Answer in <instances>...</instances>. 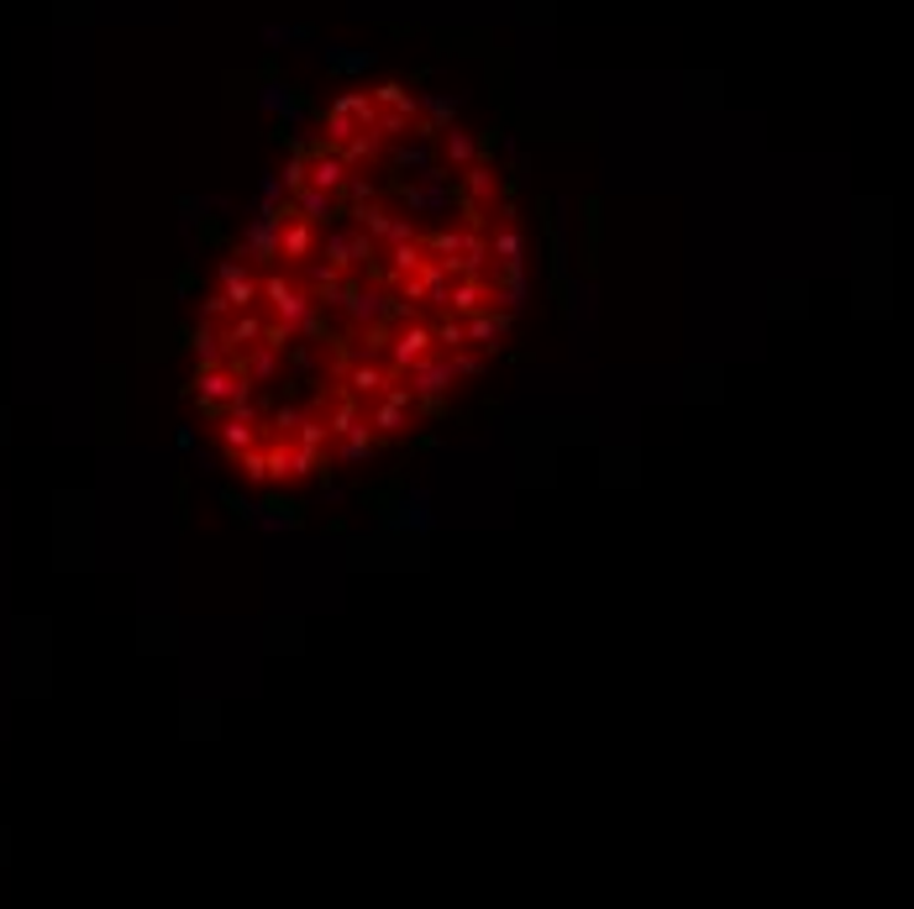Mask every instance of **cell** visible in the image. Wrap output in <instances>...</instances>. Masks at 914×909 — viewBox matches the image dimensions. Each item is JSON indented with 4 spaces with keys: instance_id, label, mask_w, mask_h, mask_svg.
Here are the masks:
<instances>
[{
    "instance_id": "obj_1",
    "label": "cell",
    "mask_w": 914,
    "mask_h": 909,
    "mask_svg": "<svg viewBox=\"0 0 914 909\" xmlns=\"http://www.w3.org/2000/svg\"><path fill=\"white\" fill-rule=\"evenodd\" d=\"M415 421H421V400H415V390L405 379H394L379 400H368V426L379 431L383 442H389V437H405Z\"/></svg>"
},
{
    "instance_id": "obj_2",
    "label": "cell",
    "mask_w": 914,
    "mask_h": 909,
    "mask_svg": "<svg viewBox=\"0 0 914 909\" xmlns=\"http://www.w3.org/2000/svg\"><path fill=\"white\" fill-rule=\"evenodd\" d=\"M264 305L273 321H290V327H305L321 305H316V295H310V284L305 279H290V273H268L264 279Z\"/></svg>"
},
{
    "instance_id": "obj_3",
    "label": "cell",
    "mask_w": 914,
    "mask_h": 909,
    "mask_svg": "<svg viewBox=\"0 0 914 909\" xmlns=\"http://www.w3.org/2000/svg\"><path fill=\"white\" fill-rule=\"evenodd\" d=\"M431 353H437V332H431V321L411 316V321H400V327H394L383 364H389V373H394V379H405V373H411L415 364H426Z\"/></svg>"
},
{
    "instance_id": "obj_4",
    "label": "cell",
    "mask_w": 914,
    "mask_h": 909,
    "mask_svg": "<svg viewBox=\"0 0 914 909\" xmlns=\"http://www.w3.org/2000/svg\"><path fill=\"white\" fill-rule=\"evenodd\" d=\"M405 384H411L415 400H421V416H442V410H447V390L458 384L452 358H447V353H431L426 364H415L411 373H405Z\"/></svg>"
},
{
    "instance_id": "obj_5",
    "label": "cell",
    "mask_w": 914,
    "mask_h": 909,
    "mask_svg": "<svg viewBox=\"0 0 914 909\" xmlns=\"http://www.w3.org/2000/svg\"><path fill=\"white\" fill-rule=\"evenodd\" d=\"M394 290H400V300L411 305H431V310H447V290H452V269L447 263H437V258H426L415 273H405V279H394Z\"/></svg>"
},
{
    "instance_id": "obj_6",
    "label": "cell",
    "mask_w": 914,
    "mask_h": 909,
    "mask_svg": "<svg viewBox=\"0 0 914 909\" xmlns=\"http://www.w3.org/2000/svg\"><path fill=\"white\" fill-rule=\"evenodd\" d=\"M242 390V373L232 364H210V368H195V405L206 416H227L232 410V394Z\"/></svg>"
},
{
    "instance_id": "obj_7",
    "label": "cell",
    "mask_w": 914,
    "mask_h": 909,
    "mask_svg": "<svg viewBox=\"0 0 914 909\" xmlns=\"http://www.w3.org/2000/svg\"><path fill=\"white\" fill-rule=\"evenodd\" d=\"M348 221H357V226H363V232H368V237H374L379 247L415 237L411 211H394L389 200H374V206H363V211H348Z\"/></svg>"
},
{
    "instance_id": "obj_8",
    "label": "cell",
    "mask_w": 914,
    "mask_h": 909,
    "mask_svg": "<svg viewBox=\"0 0 914 909\" xmlns=\"http://www.w3.org/2000/svg\"><path fill=\"white\" fill-rule=\"evenodd\" d=\"M284 206H290V200H284ZM284 206H264V211L247 221V232H242V258H253V263H264V269L279 263V221H284Z\"/></svg>"
},
{
    "instance_id": "obj_9",
    "label": "cell",
    "mask_w": 914,
    "mask_h": 909,
    "mask_svg": "<svg viewBox=\"0 0 914 909\" xmlns=\"http://www.w3.org/2000/svg\"><path fill=\"white\" fill-rule=\"evenodd\" d=\"M316 253H321V226L284 206V221H279V263H310Z\"/></svg>"
},
{
    "instance_id": "obj_10",
    "label": "cell",
    "mask_w": 914,
    "mask_h": 909,
    "mask_svg": "<svg viewBox=\"0 0 914 909\" xmlns=\"http://www.w3.org/2000/svg\"><path fill=\"white\" fill-rule=\"evenodd\" d=\"M500 195H504V184H500V174H495V163H468L463 174H458V206H478V211H495L500 206Z\"/></svg>"
},
{
    "instance_id": "obj_11",
    "label": "cell",
    "mask_w": 914,
    "mask_h": 909,
    "mask_svg": "<svg viewBox=\"0 0 914 909\" xmlns=\"http://www.w3.org/2000/svg\"><path fill=\"white\" fill-rule=\"evenodd\" d=\"M216 290H221L236 310H258V305H264V279H253V269H247L242 258H227V263L216 269Z\"/></svg>"
},
{
    "instance_id": "obj_12",
    "label": "cell",
    "mask_w": 914,
    "mask_h": 909,
    "mask_svg": "<svg viewBox=\"0 0 914 909\" xmlns=\"http://www.w3.org/2000/svg\"><path fill=\"white\" fill-rule=\"evenodd\" d=\"M290 211H300L305 221H316V226H337V221H348V200L342 195H331V189H321V184H305V189H295L290 195Z\"/></svg>"
},
{
    "instance_id": "obj_13",
    "label": "cell",
    "mask_w": 914,
    "mask_h": 909,
    "mask_svg": "<svg viewBox=\"0 0 914 909\" xmlns=\"http://www.w3.org/2000/svg\"><path fill=\"white\" fill-rule=\"evenodd\" d=\"M510 327H515V316H510L504 305H484V310H473L468 316V347H478V353H500Z\"/></svg>"
},
{
    "instance_id": "obj_14",
    "label": "cell",
    "mask_w": 914,
    "mask_h": 909,
    "mask_svg": "<svg viewBox=\"0 0 914 909\" xmlns=\"http://www.w3.org/2000/svg\"><path fill=\"white\" fill-rule=\"evenodd\" d=\"M389 384H394V373H389L383 358H357V364L342 373V390H353L363 405H368V400H379Z\"/></svg>"
},
{
    "instance_id": "obj_15",
    "label": "cell",
    "mask_w": 914,
    "mask_h": 909,
    "mask_svg": "<svg viewBox=\"0 0 914 909\" xmlns=\"http://www.w3.org/2000/svg\"><path fill=\"white\" fill-rule=\"evenodd\" d=\"M489 300H495V290H489L484 273H452V290H447V310H452V316L468 321L473 310H484Z\"/></svg>"
},
{
    "instance_id": "obj_16",
    "label": "cell",
    "mask_w": 914,
    "mask_h": 909,
    "mask_svg": "<svg viewBox=\"0 0 914 909\" xmlns=\"http://www.w3.org/2000/svg\"><path fill=\"white\" fill-rule=\"evenodd\" d=\"M264 316L258 310H232V321L221 327V342H227V358H236V353H247V347H258L264 342Z\"/></svg>"
},
{
    "instance_id": "obj_17",
    "label": "cell",
    "mask_w": 914,
    "mask_h": 909,
    "mask_svg": "<svg viewBox=\"0 0 914 909\" xmlns=\"http://www.w3.org/2000/svg\"><path fill=\"white\" fill-rule=\"evenodd\" d=\"M379 442H383V437L368 426V416H363L348 437H337V442H331V457H337V463H368V457L379 453Z\"/></svg>"
},
{
    "instance_id": "obj_18",
    "label": "cell",
    "mask_w": 914,
    "mask_h": 909,
    "mask_svg": "<svg viewBox=\"0 0 914 909\" xmlns=\"http://www.w3.org/2000/svg\"><path fill=\"white\" fill-rule=\"evenodd\" d=\"M227 364L242 373V379H253V384H268L273 373H279V364H284V353L279 347H268V342H258V347H247V353H236V358H227Z\"/></svg>"
},
{
    "instance_id": "obj_19",
    "label": "cell",
    "mask_w": 914,
    "mask_h": 909,
    "mask_svg": "<svg viewBox=\"0 0 914 909\" xmlns=\"http://www.w3.org/2000/svg\"><path fill=\"white\" fill-rule=\"evenodd\" d=\"M437 158H442L452 174H463L468 163H478V158H484V148H478V137H473V132H463V126L452 122L442 132V152H437Z\"/></svg>"
},
{
    "instance_id": "obj_20",
    "label": "cell",
    "mask_w": 914,
    "mask_h": 909,
    "mask_svg": "<svg viewBox=\"0 0 914 909\" xmlns=\"http://www.w3.org/2000/svg\"><path fill=\"white\" fill-rule=\"evenodd\" d=\"M489 253L500 258V269H521V258H526V243H521V226H515V216H504L500 226L489 232Z\"/></svg>"
},
{
    "instance_id": "obj_21",
    "label": "cell",
    "mask_w": 914,
    "mask_h": 909,
    "mask_svg": "<svg viewBox=\"0 0 914 909\" xmlns=\"http://www.w3.org/2000/svg\"><path fill=\"white\" fill-rule=\"evenodd\" d=\"M258 442H264L258 416H227V421H221V447H227V457H242L247 447H258Z\"/></svg>"
},
{
    "instance_id": "obj_22",
    "label": "cell",
    "mask_w": 914,
    "mask_h": 909,
    "mask_svg": "<svg viewBox=\"0 0 914 909\" xmlns=\"http://www.w3.org/2000/svg\"><path fill=\"white\" fill-rule=\"evenodd\" d=\"M190 347H195V364H200V368L227 364V342H221V327H210V321H200V327H195Z\"/></svg>"
},
{
    "instance_id": "obj_23",
    "label": "cell",
    "mask_w": 914,
    "mask_h": 909,
    "mask_svg": "<svg viewBox=\"0 0 914 909\" xmlns=\"http://www.w3.org/2000/svg\"><path fill=\"white\" fill-rule=\"evenodd\" d=\"M431 332H437V353H463V347H468V321L452 316V310H442V316L431 321Z\"/></svg>"
},
{
    "instance_id": "obj_24",
    "label": "cell",
    "mask_w": 914,
    "mask_h": 909,
    "mask_svg": "<svg viewBox=\"0 0 914 909\" xmlns=\"http://www.w3.org/2000/svg\"><path fill=\"white\" fill-rule=\"evenodd\" d=\"M526 295H532V290H526V269H504L500 284H495V300L515 316V310H526Z\"/></svg>"
},
{
    "instance_id": "obj_25",
    "label": "cell",
    "mask_w": 914,
    "mask_h": 909,
    "mask_svg": "<svg viewBox=\"0 0 914 909\" xmlns=\"http://www.w3.org/2000/svg\"><path fill=\"white\" fill-rule=\"evenodd\" d=\"M236 468H242V479L253 489H264V484H273V463H268V447L258 442V447H247V453L236 457Z\"/></svg>"
},
{
    "instance_id": "obj_26",
    "label": "cell",
    "mask_w": 914,
    "mask_h": 909,
    "mask_svg": "<svg viewBox=\"0 0 914 909\" xmlns=\"http://www.w3.org/2000/svg\"><path fill=\"white\" fill-rule=\"evenodd\" d=\"M342 200H348V211L374 206V200H379V180H374L368 169H353V180H348V189H342Z\"/></svg>"
},
{
    "instance_id": "obj_27",
    "label": "cell",
    "mask_w": 914,
    "mask_h": 909,
    "mask_svg": "<svg viewBox=\"0 0 914 909\" xmlns=\"http://www.w3.org/2000/svg\"><path fill=\"white\" fill-rule=\"evenodd\" d=\"M232 310H236V305L227 300L221 290H210L206 300H200V321H210V327H227V321H232Z\"/></svg>"
},
{
    "instance_id": "obj_28",
    "label": "cell",
    "mask_w": 914,
    "mask_h": 909,
    "mask_svg": "<svg viewBox=\"0 0 914 909\" xmlns=\"http://www.w3.org/2000/svg\"><path fill=\"white\" fill-rule=\"evenodd\" d=\"M447 358H452V373H458V379H478V373H484V353H478V347L447 353Z\"/></svg>"
},
{
    "instance_id": "obj_29",
    "label": "cell",
    "mask_w": 914,
    "mask_h": 909,
    "mask_svg": "<svg viewBox=\"0 0 914 909\" xmlns=\"http://www.w3.org/2000/svg\"><path fill=\"white\" fill-rule=\"evenodd\" d=\"M405 526H431V500H426V494H411V500H405Z\"/></svg>"
},
{
    "instance_id": "obj_30",
    "label": "cell",
    "mask_w": 914,
    "mask_h": 909,
    "mask_svg": "<svg viewBox=\"0 0 914 909\" xmlns=\"http://www.w3.org/2000/svg\"><path fill=\"white\" fill-rule=\"evenodd\" d=\"M421 111H426L437 126H452V116H458V106H452V100H421Z\"/></svg>"
}]
</instances>
